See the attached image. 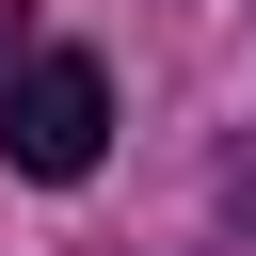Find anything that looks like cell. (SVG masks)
I'll return each mask as SVG.
<instances>
[{
  "label": "cell",
  "mask_w": 256,
  "mask_h": 256,
  "mask_svg": "<svg viewBox=\"0 0 256 256\" xmlns=\"http://www.w3.org/2000/svg\"><path fill=\"white\" fill-rule=\"evenodd\" d=\"M96 144H112V64H96V48H32V64L0 80V160L48 176V192H80Z\"/></svg>",
  "instance_id": "1"
},
{
  "label": "cell",
  "mask_w": 256,
  "mask_h": 256,
  "mask_svg": "<svg viewBox=\"0 0 256 256\" xmlns=\"http://www.w3.org/2000/svg\"><path fill=\"white\" fill-rule=\"evenodd\" d=\"M0 64H16V0H0Z\"/></svg>",
  "instance_id": "2"
}]
</instances>
